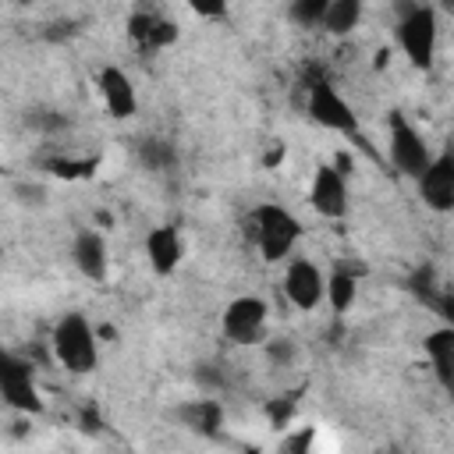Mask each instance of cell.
<instances>
[{
	"mask_svg": "<svg viewBox=\"0 0 454 454\" xmlns=\"http://www.w3.org/2000/svg\"><path fill=\"white\" fill-rule=\"evenodd\" d=\"M14 4H32V0H14Z\"/></svg>",
	"mask_w": 454,
	"mask_h": 454,
	"instance_id": "4316f807",
	"label": "cell"
},
{
	"mask_svg": "<svg viewBox=\"0 0 454 454\" xmlns=\"http://www.w3.org/2000/svg\"><path fill=\"white\" fill-rule=\"evenodd\" d=\"M426 355L433 362V369L440 372V380L450 387L454 383V323L450 326H440L426 337Z\"/></svg>",
	"mask_w": 454,
	"mask_h": 454,
	"instance_id": "9a60e30c",
	"label": "cell"
},
{
	"mask_svg": "<svg viewBox=\"0 0 454 454\" xmlns=\"http://www.w3.org/2000/svg\"><path fill=\"white\" fill-rule=\"evenodd\" d=\"M252 223H255V241H259V252H262L266 262H280V259L294 248V241L301 238L298 216H294L291 209L277 206V202L255 206Z\"/></svg>",
	"mask_w": 454,
	"mask_h": 454,
	"instance_id": "7a4b0ae2",
	"label": "cell"
},
{
	"mask_svg": "<svg viewBox=\"0 0 454 454\" xmlns=\"http://www.w3.org/2000/svg\"><path fill=\"white\" fill-rule=\"evenodd\" d=\"M145 255H149V266H153L156 277H170V273L177 270L181 255H184V248H181V234H177L170 223L153 227V231L145 234Z\"/></svg>",
	"mask_w": 454,
	"mask_h": 454,
	"instance_id": "7c38bea8",
	"label": "cell"
},
{
	"mask_svg": "<svg viewBox=\"0 0 454 454\" xmlns=\"http://www.w3.org/2000/svg\"><path fill=\"white\" fill-rule=\"evenodd\" d=\"M177 419L184 429L192 433H202V436H216L220 426H223V408L213 401V397H199V401H188L177 408Z\"/></svg>",
	"mask_w": 454,
	"mask_h": 454,
	"instance_id": "5bb4252c",
	"label": "cell"
},
{
	"mask_svg": "<svg viewBox=\"0 0 454 454\" xmlns=\"http://www.w3.org/2000/svg\"><path fill=\"white\" fill-rule=\"evenodd\" d=\"M397 43H401L404 57L411 60V67L426 71L436 53V11L426 4L404 7L401 21H397Z\"/></svg>",
	"mask_w": 454,
	"mask_h": 454,
	"instance_id": "3957f363",
	"label": "cell"
},
{
	"mask_svg": "<svg viewBox=\"0 0 454 454\" xmlns=\"http://www.w3.org/2000/svg\"><path fill=\"white\" fill-rule=\"evenodd\" d=\"M71 259H74V270L85 277V280H106V241L96 234V231H82L71 245Z\"/></svg>",
	"mask_w": 454,
	"mask_h": 454,
	"instance_id": "4fadbf2b",
	"label": "cell"
},
{
	"mask_svg": "<svg viewBox=\"0 0 454 454\" xmlns=\"http://www.w3.org/2000/svg\"><path fill=\"white\" fill-rule=\"evenodd\" d=\"M0 394L14 411H25V415L43 411L39 390L32 383V369H28V362H21L14 355H4V362H0Z\"/></svg>",
	"mask_w": 454,
	"mask_h": 454,
	"instance_id": "52a82bcc",
	"label": "cell"
},
{
	"mask_svg": "<svg viewBox=\"0 0 454 454\" xmlns=\"http://www.w3.org/2000/svg\"><path fill=\"white\" fill-rule=\"evenodd\" d=\"M419 195L436 213L454 209V149H443L429 160V167L419 174Z\"/></svg>",
	"mask_w": 454,
	"mask_h": 454,
	"instance_id": "ba28073f",
	"label": "cell"
},
{
	"mask_svg": "<svg viewBox=\"0 0 454 454\" xmlns=\"http://www.w3.org/2000/svg\"><path fill=\"white\" fill-rule=\"evenodd\" d=\"M443 7H450V11H454V0H443Z\"/></svg>",
	"mask_w": 454,
	"mask_h": 454,
	"instance_id": "484cf974",
	"label": "cell"
},
{
	"mask_svg": "<svg viewBox=\"0 0 454 454\" xmlns=\"http://www.w3.org/2000/svg\"><path fill=\"white\" fill-rule=\"evenodd\" d=\"M358 18H362V0H333L323 18V28L330 35H348V32H355Z\"/></svg>",
	"mask_w": 454,
	"mask_h": 454,
	"instance_id": "e0dca14e",
	"label": "cell"
},
{
	"mask_svg": "<svg viewBox=\"0 0 454 454\" xmlns=\"http://www.w3.org/2000/svg\"><path fill=\"white\" fill-rule=\"evenodd\" d=\"M266 415H270V426H273V429H284L287 419L294 415V397H287V401H284V397H273V401L266 404Z\"/></svg>",
	"mask_w": 454,
	"mask_h": 454,
	"instance_id": "ffe728a7",
	"label": "cell"
},
{
	"mask_svg": "<svg viewBox=\"0 0 454 454\" xmlns=\"http://www.w3.org/2000/svg\"><path fill=\"white\" fill-rule=\"evenodd\" d=\"M142 160H145L149 167H156V170H160V167H167V163H174V153H170V149H167L163 142H156V138H149V142L142 145Z\"/></svg>",
	"mask_w": 454,
	"mask_h": 454,
	"instance_id": "44dd1931",
	"label": "cell"
},
{
	"mask_svg": "<svg viewBox=\"0 0 454 454\" xmlns=\"http://www.w3.org/2000/svg\"><path fill=\"white\" fill-rule=\"evenodd\" d=\"M309 117L330 131H340V135H358V114L351 110V103L326 82H312L309 85Z\"/></svg>",
	"mask_w": 454,
	"mask_h": 454,
	"instance_id": "277c9868",
	"label": "cell"
},
{
	"mask_svg": "<svg viewBox=\"0 0 454 454\" xmlns=\"http://www.w3.org/2000/svg\"><path fill=\"white\" fill-rule=\"evenodd\" d=\"M99 96H103L110 117H117V121H128V117L135 114V106H138L131 78H128L121 67H114V64L99 71Z\"/></svg>",
	"mask_w": 454,
	"mask_h": 454,
	"instance_id": "8fae6325",
	"label": "cell"
},
{
	"mask_svg": "<svg viewBox=\"0 0 454 454\" xmlns=\"http://www.w3.org/2000/svg\"><path fill=\"white\" fill-rule=\"evenodd\" d=\"M188 7L199 14V18H220L227 11V0H188Z\"/></svg>",
	"mask_w": 454,
	"mask_h": 454,
	"instance_id": "7402d4cb",
	"label": "cell"
},
{
	"mask_svg": "<svg viewBox=\"0 0 454 454\" xmlns=\"http://www.w3.org/2000/svg\"><path fill=\"white\" fill-rule=\"evenodd\" d=\"M220 330L231 344H255L266 330V301L255 294H241V298L227 301Z\"/></svg>",
	"mask_w": 454,
	"mask_h": 454,
	"instance_id": "8992f818",
	"label": "cell"
},
{
	"mask_svg": "<svg viewBox=\"0 0 454 454\" xmlns=\"http://www.w3.org/2000/svg\"><path fill=\"white\" fill-rule=\"evenodd\" d=\"M309 443H312V429H305L301 436H291V440H284V447H287V450H305Z\"/></svg>",
	"mask_w": 454,
	"mask_h": 454,
	"instance_id": "cb8c5ba5",
	"label": "cell"
},
{
	"mask_svg": "<svg viewBox=\"0 0 454 454\" xmlns=\"http://www.w3.org/2000/svg\"><path fill=\"white\" fill-rule=\"evenodd\" d=\"M309 202L319 216L326 220H340L348 213V184H344V174L330 163H323L312 177V188H309Z\"/></svg>",
	"mask_w": 454,
	"mask_h": 454,
	"instance_id": "30bf717a",
	"label": "cell"
},
{
	"mask_svg": "<svg viewBox=\"0 0 454 454\" xmlns=\"http://www.w3.org/2000/svg\"><path fill=\"white\" fill-rule=\"evenodd\" d=\"M53 351L60 358V365L67 372H92L99 365V344H96V330L89 326V319L82 312H67L57 326H53Z\"/></svg>",
	"mask_w": 454,
	"mask_h": 454,
	"instance_id": "6da1fadb",
	"label": "cell"
},
{
	"mask_svg": "<svg viewBox=\"0 0 454 454\" xmlns=\"http://www.w3.org/2000/svg\"><path fill=\"white\" fill-rule=\"evenodd\" d=\"M284 160V145H273L270 153H266V167H273V163H280Z\"/></svg>",
	"mask_w": 454,
	"mask_h": 454,
	"instance_id": "d4e9b609",
	"label": "cell"
},
{
	"mask_svg": "<svg viewBox=\"0 0 454 454\" xmlns=\"http://www.w3.org/2000/svg\"><path fill=\"white\" fill-rule=\"evenodd\" d=\"M355 291H358V277L351 273V270H333L330 277H326V298H330V305H333V312H348L351 305H355Z\"/></svg>",
	"mask_w": 454,
	"mask_h": 454,
	"instance_id": "2e32d148",
	"label": "cell"
},
{
	"mask_svg": "<svg viewBox=\"0 0 454 454\" xmlns=\"http://www.w3.org/2000/svg\"><path fill=\"white\" fill-rule=\"evenodd\" d=\"M174 39H177V25H174V21H156L149 46H170Z\"/></svg>",
	"mask_w": 454,
	"mask_h": 454,
	"instance_id": "603a6c76",
	"label": "cell"
},
{
	"mask_svg": "<svg viewBox=\"0 0 454 454\" xmlns=\"http://www.w3.org/2000/svg\"><path fill=\"white\" fill-rule=\"evenodd\" d=\"M153 28H156V18H149V14H142V11H135V14L128 18V35H131V43H138V46H149Z\"/></svg>",
	"mask_w": 454,
	"mask_h": 454,
	"instance_id": "d6986e66",
	"label": "cell"
},
{
	"mask_svg": "<svg viewBox=\"0 0 454 454\" xmlns=\"http://www.w3.org/2000/svg\"><path fill=\"white\" fill-rule=\"evenodd\" d=\"M284 294H287V301H291L294 309L312 312V309L326 298V277L319 273L316 262L294 259V262L287 266V273H284Z\"/></svg>",
	"mask_w": 454,
	"mask_h": 454,
	"instance_id": "9c48e42d",
	"label": "cell"
},
{
	"mask_svg": "<svg viewBox=\"0 0 454 454\" xmlns=\"http://www.w3.org/2000/svg\"><path fill=\"white\" fill-rule=\"evenodd\" d=\"M333 0H294L291 4V18L301 25V28H319L326 11H330Z\"/></svg>",
	"mask_w": 454,
	"mask_h": 454,
	"instance_id": "ac0fdd59",
	"label": "cell"
},
{
	"mask_svg": "<svg viewBox=\"0 0 454 454\" xmlns=\"http://www.w3.org/2000/svg\"><path fill=\"white\" fill-rule=\"evenodd\" d=\"M387 128H390V163L401 170V174H408V177H419L426 167H429V149H426V142H422V135L404 121V114H390L387 117Z\"/></svg>",
	"mask_w": 454,
	"mask_h": 454,
	"instance_id": "5b68a950",
	"label": "cell"
},
{
	"mask_svg": "<svg viewBox=\"0 0 454 454\" xmlns=\"http://www.w3.org/2000/svg\"><path fill=\"white\" fill-rule=\"evenodd\" d=\"M450 394H454V383H450Z\"/></svg>",
	"mask_w": 454,
	"mask_h": 454,
	"instance_id": "83f0119b",
	"label": "cell"
}]
</instances>
